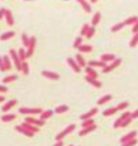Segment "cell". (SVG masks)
<instances>
[{"label":"cell","mask_w":138,"mask_h":146,"mask_svg":"<svg viewBox=\"0 0 138 146\" xmlns=\"http://www.w3.org/2000/svg\"><path fill=\"white\" fill-rule=\"evenodd\" d=\"M43 111L42 108L40 107H35V108H30V107H20L18 110L20 114H24V115H40Z\"/></svg>","instance_id":"1"},{"label":"cell","mask_w":138,"mask_h":146,"mask_svg":"<svg viewBox=\"0 0 138 146\" xmlns=\"http://www.w3.org/2000/svg\"><path fill=\"white\" fill-rule=\"evenodd\" d=\"M75 129H76V125H75V123H71V125H69L68 127H66L64 130L61 131V132H59V133L55 136V140H56V142L57 141H63V139H64L65 136L68 135L69 133H71Z\"/></svg>","instance_id":"2"},{"label":"cell","mask_w":138,"mask_h":146,"mask_svg":"<svg viewBox=\"0 0 138 146\" xmlns=\"http://www.w3.org/2000/svg\"><path fill=\"white\" fill-rule=\"evenodd\" d=\"M37 38L35 36L29 37V43L27 46V50H26V58H30L31 55L35 52V48H36Z\"/></svg>","instance_id":"3"},{"label":"cell","mask_w":138,"mask_h":146,"mask_svg":"<svg viewBox=\"0 0 138 146\" xmlns=\"http://www.w3.org/2000/svg\"><path fill=\"white\" fill-rule=\"evenodd\" d=\"M9 54H10L9 56H10V58L13 61V64H14V66L16 67V69H17L18 72H20V70H22V62L20 61L18 56H17L16 51L14 49H11L10 51H9Z\"/></svg>","instance_id":"4"},{"label":"cell","mask_w":138,"mask_h":146,"mask_svg":"<svg viewBox=\"0 0 138 146\" xmlns=\"http://www.w3.org/2000/svg\"><path fill=\"white\" fill-rule=\"evenodd\" d=\"M121 63H122V58H116L114 61H112V63L110 64V65H107L106 67L102 68V73L104 74H107V73H110L112 69L114 68H117L119 65H121Z\"/></svg>","instance_id":"5"},{"label":"cell","mask_w":138,"mask_h":146,"mask_svg":"<svg viewBox=\"0 0 138 146\" xmlns=\"http://www.w3.org/2000/svg\"><path fill=\"white\" fill-rule=\"evenodd\" d=\"M41 75L43 77H46V78L51 79V80H58V79L61 78L59 74L55 73V72H51V70H42Z\"/></svg>","instance_id":"6"},{"label":"cell","mask_w":138,"mask_h":146,"mask_svg":"<svg viewBox=\"0 0 138 146\" xmlns=\"http://www.w3.org/2000/svg\"><path fill=\"white\" fill-rule=\"evenodd\" d=\"M25 122L29 123V125H35V127H38V128H39V127H42V125H44V123H46V121H42V120L34 118V117H26Z\"/></svg>","instance_id":"7"},{"label":"cell","mask_w":138,"mask_h":146,"mask_svg":"<svg viewBox=\"0 0 138 146\" xmlns=\"http://www.w3.org/2000/svg\"><path fill=\"white\" fill-rule=\"evenodd\" d=\"M136 136H137V131L136 130L131 131V132H128L127 134H125V135L122 136V137L120 139V143L123 144V143H125V142H128V141H131V140H133V139H136Z\"/></svg>","instance_id":"8"},{"label":"cell","mask_w":138,"mask_h":146,"mask_svg":"<svg viewBox=\"0 0 138 146\" xmlns=\"http://www.w3.org/2000/svg\"><path fill=\"white\" fill-rule=\"evenodd\" d=\"M97 113H98V108H97V107H93L92 110H90L88 111H86V113L82 114V115L80 116V119H82V120L91 119V118H93V116H95L96 114H97Z\"/></svg>","instance_id":"9"},{"label":"cell","mask_w":138,"mask_h":146,"mask_svg":"<svg viewBox=\"0 0 138 146\" xmlns=\"http://www.w3.org/2000/svg\"><path fill=\"white\" fill-rule=\"evenodd\" d=\"M5 22H7V24L9 25V26H13L14 25V17H13V13H12V11L9 10V9H7L5 10Z\"/></svg>","instance_id":"10"},{"label":"cell","mask_w":138,"mask_h":146,"mask_svg":"<svg viewBox=\"0 0 138 146\" xmlns=\"http://www.w3.org/2000/svg\"><path fill=\"white\" fill-rule=\"evenodd\" d=\"M66 62L68 63V65L72 68V70L75 72V73H80L81 72V68L79 67V65L77 64V62L75 61V58H66Z\"/></svg>","instance_id":"11"},{"label":"cell","mask_w":138,"mask_h":146,"mask_svg":"<svg viewBox=\"0 0 138 146\" xmlns=\"http://www.w3.org/2000/svg\"><path fill=\"white\" fill-rule=\"evenodd\" d=\"M87 66H90V67H106L107 66V63L102 62L100 60H98V61H95V60H92V61H88L87 62Z\"/></svg>","instance_id":"12"},{"label":"cell","mask_w":138,"mask_h":146,"mask_svg":"<svg viewBox=\"0 0 138 146\" xmlns=\"http://www.w3.org/2000/svg\"><path fill=\"white\" fill-rule=\"evenodd\" d=\"M17 104V100L13 99V100H10V101H8V102H5V105L1 107V110L3 111V113H5V111H8V110H10L13 106H15V105Z\"/></svg>","instance_id":"13"},{"label":"cell","mask_w":138,"mask_h":146,"mask_svg":"<svg viewBox=\"0 0 138 146\" xmlns=\"http://www.w3.org/2000/svg\"><path fill=\"white\" fill-rule=\"evenodd\" d=\"M97 129V125H93L91 127H86V128H82V130L79 131V135L80 136H85L86 134L91 133L93 131H95Z\"/></svg>","instance_id":"14"},{"label":"cell","mask_w":138,"mask_h":146,"mask_svg":"<svg viewBox=\"0 0 138 146\" xmlns=\"http://www.w3.org/2000/svg\"><path fill=\"white\" fill-rule=\"evenodd\" d=\"M84 79H85L86 82H88L90 84H92L93 87H95V88H102V84L99 81V80H97V79L92 78V77H88V76H85Z\"/></svg>","instance_id":"15"},{"label":"cell","mask_w":138,"mask_h":146,"mask_svg":"<svg viewBox=\"0 0 138 146\" xmlns=\"http://www.w3.org/2000/svg\"><path fill=\"white\" fill-rule=\"evenodd\" d=\"M20 125V127H23V128H25L26 130L30 131L31 133H34V134H35V133H37V132H39V130H40L38 127H35V125H29V123H27V122H25V121H24V122H23L22 125Z\"/></svg>","instance_id":"16"},{"label":"cell","mask_w":138,"mask_h":146,"mask_svg":"<svg viewBox=\"0 0 138 146\" xmlns=\"http://www.w3.org/2000/svg\"><path fill=\"white\" fill-rule=\"evenodd\" d=\"M78 3L81 5L82 9L85 11L86 13H91L92 12V7H91V5L87 1H85V0H78Z\"/></svg>","instance_id":"17"},{"label":"cell","mask_w":138,"mask_h":146,"mask_svg":"<svg viewBox=\"0 0 138 146\" xmlns=\"http://www.w3.org/2000/svg\"><path fill=\"white\" fill-rule=\"evenodd\" d=\"M53 114H54V110H43V111L40 114V118H39V119L42 120V121H46V119H49L50 117H52Z\"/></svg>","instance_id":"18"},{"label":"cell","mask_w":138,"mask_h":146,"mask_svg":"<svg viewBox=\"0 0 138 146\" xmlns=\"http://www.w3.org/2000/svg\"><path fill=\"white\" fill-rule=\"evenodd\" d=\"M116 60V55L111 54V53H106V54H102L100 55V61L107 63V62H112Z\"/></svg>","instance_id":"19"},{"label":"cell","mask_w":138,"mask_h":146,"mask_svg":"<svg viewBox=\"0 0 138 146\" xmlns=\"http://www.w3.org/2000/svg\"><path fill=\"white\" fill-rule=\"evenodd\" d=\"M14 36H15V31H5V33H3V34L0 36V40H1V41H5V40H9L11 38H13Z\"/></svg>","instance_id":"20"},{"label":"cell","mask_w":138,"mask_h":146,"mask_svg":"<svg viewBox=\"0 0 138 146\" xmlns=\"http://www.w3.org/2000/svg\"><path fill=\"white\" fill-rule=\"evenodd\" d=\"M84 69H85L86 76H88V77H92V78L97 79L98 74H97V72H96V70L94 69V68L90 67V66H85V67H84Z\"/></svg>","instance_id":"21"},{"label":"cell","mask_w":138,"mask_h":146,"mask_svg":"<svg viewBox=\"0 0 138 146\" xmlns=\"http://www.w3.org/2000/svg\"><path fill=\"white\" fill-rule=\"evenodd\" d=\"M76 58L75 61L77 62V64L79 65V67H80V68H81V67H85V66H86V62H85L84 58L82 56L80 53H77V54H76V58Z\"/></svg>","instance_id":"22"},{"label":"cell","mask_w":138,"mask_h":146,"mask_svg":"<svg viewBox=\"0 0 138 146\" xmlns=\"http://www.w3.org/2000/svg\"><path fill=\"white\" fill-rule=\"evenodd\" d=\"M15 130L17 131V132H20V133H22V134H24V135L28 136V137H32V136H34V133H31L30 131L26 130L25 128L20 127V125H15Z\"/></svg>","instance_id":"23"},{"label":"cell","mask_w":138,"mask_h":146,"mask_svg":"<svg viewBox=\"0 0 138 146\" xmlns=\"http://www.w3.org/2000/svg\"><path fill=\"white\" fill-rule=\"evenodd\" d=\"M68 110H69V106L66 104H63V105L57 106L56 108L54 110V113H55V114H64V113H66Z\"/></svg>","instance_id":"24"},{"label":"cell","mask_w":138,"mask_h":146,"mask_svg":"<svg viewBox=\"0 0 138 146\" xmlns=\"http://www.w3.org/2000/svg\"><path fill=\"white\" fill-rule=\"evenodd\" d=\"M2 62H3V66H5V70H9L12 67V63H11V58L9 55H5L2 56Z\"/></svg>","instance_id":"25"},{"label":"cell","mask_w":138,"mask_h":146,"mask_svg":"<svg viewBox=\"0 0 138 146\" xmlns=\"http://www.w3.org/2000/svg\"><path fill=\"white\" fill-rule=\"evenodd\" d=\"M100 17H102V14H100V12H95V14L93 15L92 17V21H91V24H92L93 27H95L96 25H97L98 23H99V21H100Z\"/></svg>","instance_id":"26"},{"label":"cell","mask_w":138,"mask_h":146,"mask_svg":"<svg viewBox=\"0 0 138 146\" xmlns=\"http://www.w3.org/2000/svg\"><path fill=\"white\" fill-rule=\"evenodd\" d=\"M93 50V47L90 44H81L80 47L78 48V51L81 53H88Z\"/></svg>","instance_id":"27"},{"label":"cell","mask_w":138,"mask_h":146,"mask_svg":"<svg viewBox=\"0 0 138 146\" xmlns=\"http://www.w3.org/2000/svg\"><path fill=\"white\" fill-rule=\"evenodd\" d=\"M15 118H16L15 114H5V115L1 116V118H0V119L2 120L3 122H10V121L14 120Z\"/></svg>","instance_id":"28"},{"label":"cell","mask_w":138,"mask_h":146,"mask_svg":"<svg viewBox=\"0 0 138 146\" xmlns=\"http://www.w3.org/2000/svg\"><path fill=\"white\" fill-rule=\"evenodd\" d=\"M111 99H112V95H111V94H105L104 96H102V98L97 101V105H104L105 103L109 102Z\"/></svg>","instance_id":"29"},{"label":"cell","mask_w":138,"mask_h":146,"mask_svg":"<svg viewBox=\"0 0 138 146\" xmlns=\"http://www.w3.org/2000/svg\"><path fill=\"white\" fill-rule=\"evenodd\" d=\"M17 79V75H9V76H5V78H2V84H10L13 82Z\"/></svg>","instance_id":"30"},{"label":"cell","mask_w":138,"mask_h":146,"mask_svg":"<svg viewBox=\"0 0 138 146\" xmlns=\"http://www.w3.org/2000/svg\"><path fill=\"white\" fill-rule=\"evenodd\" d=\"M16 53H17V56H18L20 62H25V60L27 58H26V50L25 49H24V48H20V49H18V51H16Z\"/></svg>","instance_id":"31"},{"label":"cell","mask_w":138,"mask_h":146,"mask_svg":"<svg viewBox=\"0 0 138 146\" xmlns=\"http://www.w3.org/2000/svg\"><path fill=\"white\" fill-rule=\"evenodd\" d=\"M137 22H138V16H131V17H127L123 23H124V25L126 26V25H134V24L137 23Z\"/></svg>","instance_id":"32"},{"label":"cell","mask_w":138,"mask_h":146,"mask_svg":"<svg viewBox=\"0 0 138 146\" xmlns=\"http://www.w3.org/2000/svg\"><path fill=\"white\" fill-rule=\"evenodd\" d=\"M117 111H118L117 107H109V108H107V110H105L102 111V115L108 117V116H112L113 114H116Z\"/></svg>","instance_id":"33"},{"label":"cell","mask_w":138,"mask_h":146,"mask_svg":"<svg viewBox=\"0 0 138 146\" xmlns=\"http://www.w3.org/2000/svg\"><path fill=\"white\" fill-rule=\"evenodd\" d=\"M124 26H125V25H124L123 22H121V23H117V24H114V25L111 27V31H112V33H117V31H121Z\"/></svg>","instance_id":"34"},{"label":"cell","mask_w":138,"mask_h":146,"mask_svg":"<svg viewBox=\"0 0 138 146\" xmlns=\"http://www.w3.org/2000/svg\"><path fill=\"white\" fill-rule=\"evenodd\" d=\"M137 44H138V33H136V34H134V36L132 37V39L129 41V47L134 48L136 47Z\"/></svg>","instance_id":"35"},{"label":"cell","mask_w":138,"mask_h":146,"mask_svg":"<svg viewBox=\"0 0 138 146\" xmlns=\"http://www.w3.org/2000/svg\"><path fill=\"white\" fill-rule=\"evenodd\" d=\"M22 73L24 75H28L29 74V64L27 62H22Z\"/></svg>","instance_id":"36"},{"label":"cell","mask_w":138,"mask_h":146,"mask_svg":"<svg viewBox=\"0 0 138 146\" xmlns=\"http://www.w3.org/2000/svg\"><path fill=\"white\" fill-rule=\"evenodd\" d=\"M95 125L94 123V119L91 118V119H85V120H82V128H86V127H91V125Z\"/></svg>","instance_id":"37"},{"label":"cell","mask_w":138,"mask_h":146,"mask_svg":"<svg viewBox=\"0 0 138 146\" xmlns=\"http://www.w3.org/2000/svg\"><path fill=\"white\" fill-rule=\"evenodd\" d=\"M20 38H22V42H23V44L27 48L28 43H29V37L27 36V34H26V33H23V34H22V36H20Z\"/></svg>","instance_id":"38"},{"label":"cell","mask_w":138,"mask_h":146,"mask_svg":"<svg viewBox=\"0 0 138 146\" xmlns=\"http://www.w3.org/2000/svg\"><path fill=\"white\" fill-rule=\"evenodd\" d=\"M95 33H96V31H95V27L90 26V28H88V31H87L85 37H86L87 39H91V38H92L94 35H95Z\"/></svg>","instance_id":"39"},{"label":"cell","mask_w":138,"mask_h":146,"mask_svg":"<svg viewBox=\"0 0 138 146\" xmlns=\"http://www.w3.org/2000/svg\"><path fill=\"white\" fill-rule=\"evenodd\" d=\"M82 37L81 36H79V37H77L76 39H75V41H73V44H72V47L75 48V49H78V48L80 47L82 44Z\"/></svg>","instance_id":"40"},{"label":"cell","mask_w":138,"mask_h":146,"mask_svg":"<svg viewBox=\"0 0 138 146\" xmlns=\"http://www.w3.org/2000/svg\"><path fill=\"white\" fill-rule=\"evenodd\" d=\"M88 28H90V24H87V23H85V24H83V26H82L81 28V31H80V36H85L86 35L87 31H88Z\"/></svg>","instance_id":"41"},{"label":"cell","mask_w":138,"mask_h":146,"mask_svg":"<svg viewBox=\"0 0 138 146\" xmlns=\"http://www.w3.org/2000/svg\"><path fill=\"white\" fill-rule=\"evenodd\" d=\"M127 106H128V102L124 101V102H120L118 104V106H116V107H117L118 110H125Z\"/></svg>","instance_id":"42"},{"label":"cell","mask_w":138,"mask_h":146,"mask_svg":"<svg viewBox=\"0 0 138 146\" xmlns=\"http://www.w3.org/2000/svg\"><path fill=\"white\" fill-rule=\"evenodd\" d=\"M137 139H133V140H131V141L128 142H125V143H123L121 144V146H134L137 144Z\"/></svg>","instance_id":"43"},{"label":"cell","mask_w":138,"mask_h":146,"mask_svg":"<svg viewBox=\"0 0 138 146\" xmlns=\"http://www.w3.org/2000/svg\"><path fill=\"white\" fill-rule=\"evenodd\" d=\"M122 122H123V120L121 119L120 117H119V118H117V119H116V121L113 122V128H114V129H118V128H120Z\"/></svg>","instance_id":"44"},{"label":"cell","mask_w":138,"mask_h":146,"mask_svg":"<svg viewBox=\"0 0 138 146\" xmlns=\"http://www.w3.org/2000/svg\"><path fill=\"white\" fill-rule=\"evenodd\" d=\"M132 121H133V119H132L131 117H128V118H126L125 120H123V122L121 123V127H122V128H124V127H126V125H129ZM121 127H120V128H121Z\"/></svg>","instance_id":"45"},{"label":"cell","mask_w":138,"mask_h":146,"mask_svg":"<svg viewBox=\"0 0 138 146\" xmlns=\"http://www.w3.org/2000/svg\"><path fill=\"white\" fill-rule=\"evenodd\" d=\"M131 118H132V119H137L138 118V108L134 110L133 113H131Z\"/></svg>","instance_id":"46"},{"label":"cell","mask_w":138,"mask_h":146,"mask_svg":"<svg viewBox=\"0 0 138 146\" xmlns=\"http://www.w3.org/2000/svg\"><path fill=\"white\" fill-rule=\"evenodd\" d=\"M5 8H3V7H1L0 8V20H2L3 17H5Z\"/></svg>","instance_id":"47"},{"label":"cell","mask_w":138,"mask_h":146,"mask_svg":"<svg viewBox=\"0 0 138 146\" xmlns=\"http://www.w3.org/2000/svg\"><path fill=\"white\" fill-rule=\"evenodd\" d=\"M132 31H133L134 34H136V33H138V22L137 23H135L133 25V28H132Z\"/></svg>","instance_id":"48"},{"label":"cell","mask_w":138,"mask_h":146,"mask_svg":"<svg viewBox=\"0 0 138 146\" xmlns=\"http://www.w3.org/2000/svg\"><path fill=\"white\" fill-rule=\"evenodd\" d=\"M5 68L3 66V62H2V56H0V72H5Z\"/></svg>","instance_id":"49"},{"label":"cell","mask_w":138,"mask_h":146,"mask_svg":"<svg viewBox=\"0 0 138 146\" xmlns=\"http://www.w3.org/2000/svg\"><path fill=\"white\" fill-rule=\"evenodd\" d=\"M7 91H8V88L3 84H0V92H7Z\"/></svg>","instance_id":"50"},{"label":"cell","mask_w":138,"mask_h":146,"mask_svg":"<svg viewBox=\"0 0 138 146\" xmlns=\"http://www.w3.org/2000/svg\"><path fill=\"white\" fill-rule=\"evenodd\" d=\"M64 145V142L63 141H57L54 145H52V146H63Z\"/></svg>","instance_id":"51"},{"label":"cell","mask_w":138,"mask_h":146,"mask_svg":"<svg viewBox=\"0 0 138 146\" xmlns=\"http://www.w3.org/2000/svg\"><path fill=\"white\" fill-rule=\"evenodd\" d=\"M87 2L91 5V3H97L98 1H97V0H90V1H87Z\"/></svg>","instance_id":"52"},{"label":"cell","mask_w":138,"mask_h":146,"mask_svg":"<svg viewBox=\"0 0 138 146\" xmlns=\"http://www.w3.org/2000/svg\"><path fill=\"white\" fill-rule=\"evenodd\" d=\"M5 98L3 96V95H0V102H5Z\"/></svg>","instance_id":"53"},{"label":"cell","mask_w":138,"mask_h":146,"mask_svg":"<svg viewBox=\"0 0 138 146\" xmlns=\"http://www.w3.org/2000/svg\"><path fill=\"white\" fill-rule=\"evenodd\" d=\"M68 146H75V145H72V144H70V145H68Z\"/></svg>","instance_id":"54"}]
</instances>
